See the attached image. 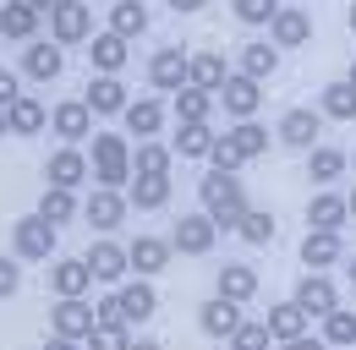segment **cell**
I'll return each mask as SVG.
<instances>
[{
    "label": "cell",
    "mask_w": 356,
    "mask_h": 350,
    "mask_svg": "<svg viewBox=\"0 0 356 350\" xmlns=\"http://www.w3.org/2000/svg\"><path fill=\"white\" fill-rule=\"evenodd\" d=\"M318 126H323V115H318V110H307V104H296V110H285V115H280L274 137H280L285 148L307 153V148H318Z\"/></svg>",
    "instance_id": "8fae6325"
},
{
    "label": "cell",
    "mask_w": 356,
    "mask_h": 350,
    "mask_svg": "<svg viewBox=\"0 0 356 350\" xmlns=\"http://www.w3.org/2000/svg\"><path fill=\"white\" fill-rule=\"evenodd\" d=\"M127 258H132L137 279H154L159 268H170V258H176V247H170L165 235H137L132 247H127Z\"/></svg>",
    "instance_id": "ffe728a7"
},
{
    "label": "cell",
    "mask_w": 356,
    "mask_h": 350,
    "mask_svg": "<svg viewBox=\"0 0 356 350\" xmlns=\"http://www.w3.org/2000/svg\"><path fill=\"white\" fill-rule=\"evenodd\" d=\"M197 328L209 334V340H230L236 328H241V306L225 301V296H214V301L197 306Z\"/></svg>",
    "instance_id": "603a6c76"
},
{
    "label": "cell",
    "mask_w": 356,
    "mask_h": 350,
    "mask_svg": "<svg viewBox=\"0 0 356 350\" xmlns=\"http://www.w3.org/2000/svg\"><path fill=\"white\" fill-rule=\"evenodd\" d=\"M274 72H280V44H268V39L241 44V77H252V83H268Z\"/></svg>",
    "instance_id": "83f0119b"
},
{
    "label": "cell",
    "mask_w": 356,
    "mask_h": 350,
    "mask_svg": "<svg viewBox=\"0 0 356 350\" xmlns=\"http://www.w3.org/2000/svg\"><path fill=\"white\" fill-rule=\"evenodd\" d=\"M268 345H274L268 323H247V317H241V328L230 334V350H268Z\"/></svg>",
    "instance_id": "bcb514c9"
},
{
    "label": "cell",
    "mask_w": 356,
    "mask_h": 350,
    "mask_svg": "<svg viewBox=\"0 0 356 350\" xmlns=\"http://www.w3.org/2000/svg\"><path fill=\"white\" fill-rule=\"evenodd\" d=\"M121 121H127V131H137V142H148V137H159V126H165V104L148 93V99H132L127 110H121Z\"/></svg>",
    "instance_id": "d4e9b609"
},
{
    "label": "cell",
    "mask_w": 356,
    "mask_h": 350,
    "mask_svg": "<svg viewBox=\"0 0 356 350\" xmlns=\"http://www.w3.org/2000/svg\"><path fill=\"white\" fill-rule=\"evenodd\" d=\"M115 296H121V323H148V317L159 312V296H154V285H148V279L121 285Z\"/></svg>",
    "instance_id": "4316f807"
},
{
    "label": "cell",
    "mask_w": 356,
    "mask_h": 350,
    "mask_svg": "<svg viewBox=\"0 0 356 350\" xmlns=\"http://www.w3.org/2000/svg\"><path fill=\"white\" fill-rule=\"evenodd\" d=\"M165 6H170V11H176V17H192V11H203V6H209V0H165Z\"/></svg>",
    "instance_id": "f907efd6"
},
{
    "label": "cell",
    "mask_w": 356,
    "mask_h": 350,
    "mask_svg": "<svg viewBox=\"0 0 356 350\" xmlns=\"http://www.w3.org/2000/svg\"><path fill=\"white\" fill-rule=\"evenodd\" d=\"M17 99H22V88H17V72H6V66H0V110H11Z\"/></svg>",
    "instance_id": "c3c4849f"
},
{
    "label": "cell",
    "mask_w": 356,
    "mask_h": 350,
    "mask_svg": "<svg viewBox=\"0 0 356 350\" xmlns=\"http://www.w3.org/2000/svg\"><path fill=\"white\" fill-rule=\"evenodd\" d=\"M22 290V258H0V301Z\"/></svg>",
    "instance_id": "7dc6e473"
},
{
    "label": "cell",
    "mask_w": 356,
    "mask_h": 350,
    "mask_svg": "<svg viewBox=\"0 0 356 350\" xmlns=\"http://www.w3.org/2000/svg\"><path fill=\"white\" fill-rule=\"evenodd\" d=\"M127 203H132V208H143V214L165 208V203H170V175H132Z\"/></svg>",
    "instance_id": "f546056e"
},
{
    "label": "cell",
    "mask_w": 356,
    "mask_h": 350,
    "mask_svg": "<svg viewBox=\"0 0 356 350\" xmlns=\"http://www.w3.org/2000/svg\"><path fill=\"white\" fill-rule=\"evenodd\" d=\"M148 22H154V17H148V6H143V0H115V6H110V33H121L127 44L143 39V33H148Z\"/></svg>",
    "instance_id": "4dcf8cb0"
},
{
    "label": "cell",
    "mask_w": 356,
    "mask_h": 350,
    "mask_svg": "<svg viewBox=\"0 0 356 350\" xmlns=\"http://www.w3.org/2000/svg\"><path fill=\"white\" fill-rule=\"evenodd\" d=\"M66 72V49L55 39H33V44H22V77H33V83H55Z\"/></svg>",
    "instance_id": "4fadbf2b"
},
{
    "label": "cell",
    "mask_w": 356,
    "mask_h": 350,
    "mask_svg": "<svg viewBox=\"0 0 356 350\" xmlns=\"http://www.w3.org/2000/svg\"><path fill=\"white\" fill-rule=\"evenodd\" d=\"M302 262H307L312 274H329L334 262H346V241H340V230H307V241H302Z\"/></svg>",
    "instance_id": "ac0fdd59"
},
{
    "label": "cell",
    "mask_w": 356,
    "mask_h": 350,
    "mask_svg": "<svg viewBox=\"0 0 356 350\" xmlns=\"http://www.w3.org/2000/svg\"><path fill=\"white\" fill-rule=\"evenodd\" d=\"M93 323H99V312L88 306V296H60L49 306V334H60V340H88Z\"/></svg>",
    "instance_id": "8992f818"
},
{
    "label": "cell",
    "mask_w": 356,
    "mask_h": 350,
    "mask_svg": "<svg viewBox=\"0 0 356 350\" xmlns=\"http://www.w3.org/2000/svg\"><path fill=\"white\" fill-rule=\"evenodd\" d=\"M88 60H93V72H99V77H121V66L132 60V49H127L121 33H110V28H104V33H93V39H88Z\"/></svg>",
    "instance_id": "d6986e66"
},
{
    "label": "cell",
    "mask_w": 356,
    "mask_h": 350,
    "mask_svg": "<svg viewBox=\"0 0 356 350\" xmlns=\"http://www.w3.org/2000/svg\"><path fill=\"white\" fill-rule=\"evenodd\" d=\"M6 131H11V121H6V110H0V137H6Z\"/></svg>",
    "instance_id": "6f0895ef"
},
{
    "label": "cell",
    "mask_w": 356,
    "mask_h": 350,
    "mask_svg": "<svg viewBox=\"0 0 356 350\" xmlns=\"http://www.w3.org/2000/svg\"><path fill=\"white\" fill-rule=\"evenodd\" d=\"M88 350H132V323H121V317H110V323H93Z\"/></svg>",
    "instance_id": "b9f144b4"
},
{
    "label": "cell",
    "mask_w": 356,
    "mask_h": 350,
    "mask_svg": "<svg viewBox=\"0 0 356 350\" xmlns=\"http://www.w3.org/2000/svg\"><path fill=\"white\" fill-rule=\"evenodd\" d=\"M346 83H351V88H356V60H351V72H346Z\"/></svg>",
    "instance_id": "680465c9"
},
{
    "label": "cell",
    "mask_w": 356,
    "mask_h": 350,
    "mask_svg": "<svg viewBox=\"0 0 356 350\" xmlns=\"http://www.w3.org/2000/svg\"><path fill=\"white\" fill-rule=\"evenodd\" d=\"M346 224H351V208L340 192H318L307 203V230H346Z\"/></svg>",
    "instance_id": "484cf974"
},
{
    "label": "cell",
    "mask_w": 356,
    "mask_h": 350,
    "mask_svg": "<svg viewBox=\"0 0 356 350\" xmlns=\"http://www.w3.org/2000/svg\"><path fill=\"white\" fill-rule=\"evenodd\" d=\"M55 247H60V224H49L44 214H28L11 224V252L22 262H55Z\"/></svg>",
    "instance_id": "3957f363"
},
{
    "label": "cell",
    "mask_w": 356,
    "mask_h": 350,
    "mask_svg": "<svg viewBox=\"0 0 356 350\" xmlns=\"http://www.w3.org/2000/svg\"><path fill=\"white\" fill-rule=\"evenodd\" d=\"M214 137L220 131L209 126V121H181V131H176V159H209V148H214Z\"/></svg>",
    "instance_id": "d6a6232c"
},
{
    "label": "cell",
    "mask_w": 356,
    "mask_h": 350,
    "mask_svg": "<svg viewBox=\"0 0 356 350\" xmlns=\"http://www.w3.org/2000/svg\"><path fill=\"white\" fill-rule=\"evenodd\" d=\"M209 165L225 170V175H236L241 165H247V153L236 148V137H230V131H220V137H214V148H209Z\"/></svg>",
    "instance_id": "ee69618b"
},
{
    "label": "cell",
    "mask_w": 356,
    "mask_h": 350,
    "mask_svg": "<svg viewBox=\"0 0 356 350\" xmlns=\"http://www.w3.org/2000/svg\"><path fill=\"white\" fill-rule=\"evenodd\" d=\"M268 334H274V340H280V345H285V340H302V334H307V312H302V306L296 301H280V306H268Z\"/></svg>",
    "instance_id": "836d02e7"
},
{
    "label": "cell",
    "mask_w": 356,
    "mask_h": 350,
    "mask_svg": "<svg viewBox=\"0 0 356 350\" xmlns=\"http://www.w3.org/2000/svg\"><path fill=\"white\" fill-rule=\"evenodd\" d=\"M132 350H165L159 340H132Z\"/></svg>",
    "instance_id": "db71d44e"
},
{
    "label": "cell",
    "mask_w": 356,
    "mask_h": 350,
    "mask_svg": "<svg viewBox=\"0 0 356 350\" xmlns=\"http://www.w3.org/2000/svg\"><path fill=\"white\" fill-rule=\"evenodd\" d=\"M93 186H132V142L121 131H93Z\"/></svg>",
    "instance_id": "7a4b0ae2"
},
{
    "label": "cell",
    "mask_w": 356,
    "mask_h": 350,
    "mask_svg": "<svg viewBox=\"0 0 356 350\" xmlns=\"http://www.w3.org/2000/svg\"><path fill=\"white\" fill-rule=\"evenodd\" d=\"M225 83H230L225 55H220V49H197V55H192V88H203V93H214V99H220Z\"/></svg>",
    "instance_id": "f1b7e54d"
},
{
    "label": "cell",
    "mask_w": 356,
    "mask_h": 350,
    "mask_svg": "<svg viewBox=\"0 0 356 350\" xmlns=\"http://www.w3.org/2000/svg\"><path fill=\"white\" fill-rule=\"evenodd\" d=\"M44 350H83V340H60V334H49Z\"/></svg>",
    "instance_id": "816d5d0a"
},
{
    "label": "cell",
    "mask_w": 356,
    "mask_h": 350,
    "mask_svg": "<svg viewBox=\"0 0 356 350\" xmlns=\"http://www.w3.org/2000/svg\"><path fill=\"white\" fill-rule=\"evenodd\" d=\"M346 274H351V285H356V252H351V258H346Z\"/></svg>",
    "instance_id": "11a10c76"
},
{
    "label": "cell",
    "mask_w": 356,
    "mask_h": 350,
    "mask_svg": "<svg viewBox=\"0 0 356 350\" xmlns=\"http://www.w3.org/2000/svg\"><path fill=\"white\" fill-rule=\"evenodd\" d=\"M39 22H44V11H33L28 0H0V39L33 44L39 39Z\"/></svg>",
    "instance_id": "5bb4252c"
},
{
    "label": "cell",
    "mask_w": 356,
    "mask_h": 350,
    "mask_svg": "<svg viewBox=\"0 0 356 350\" xmlns=\"http://www.w3.org/2000/svg\"><path fill=\"white\" fill-rule=\"evenodd\" d=\"M329 350H356V306H334L323 317V334H318Z\"/></svg>",
    "instance_id": "d590c367"
},
{
    "label": "cell",
    "mask_w": 356,
    "mask_h": 350,
    "mask_svg": "<svg viewBox=\"0 0 356 350\" xmlns=\"http://www.w3.org/2000/svg\"><path fill=\"white\" fill-rule=\"evenodd\" d=\"M197 203H203V214L214 219L220 230H236L241 214L252 208L247 203V186H241V175H225V170H209L197 181Z\"/></svg>",
    "instance_id": "6da1fadb"
},
{
    "label": "cell",
    "mask_w": 356,
    "mask_h": 350,
    "mask_svg": "<svg viewBox=\"0 0 356 350\" xmlns=\"http://www.w3.org/2000/svg\"><path fill=\"white\" fill-rule=\"evenodd\" d=\"M127 214H132V203H127V192H115V186H93V197L83 203V219H88L99 235H110Z\"/></svg>",
    "instance_id": "30bf717a"
},
{
    "label": "cell",
    "mask_w": 356,
    "mask_h": 350,
    "mask_svg": "<svg viewBox=\"0 0 356 350\" xmlns=\"http://www.w3.org/2000/svg\"><path fill=\"white\" fill-rule=\"evenodd\" d=\"M280 350H329V345H323L318 334H302V340H285V345H280Z\"/></svg>",
    "instance_id": "681fc988"
},
{
    "label": "cell",
    "mask_w": 356,
    "mask_h": 350,
    "mask_svg": "<svg viewBox=\"0 0 356 350\" xmlns=\"http://www.w3.org/2000/svg\"><path fill=\"white\" fill-rule=\"evenodd\" d=\"M346 208H351V219H356V192H351V197H346Z\"/></svg>",
    "instance_id": "91938a15"
},
{
    "label": "cell",
    "mask_w": 356,
    "mask_h": 350,
    "mask_svg": "<svg viewBox=\"0 0 356 350\" xmlns=\"http://www.w3.org/2000/svg\"><path fill=\"white\" fill-rule=\"evenodd\" d=\"M49 39H55V44H88L93 39L88 0H60V6L49 11Z\"/></svg>",
    "instance_id": "ba28073f"
},
{
    "label": "cell",
    "mask_w": 356,
    "mask_h": 350,
    "mask_svg": "<svg viewBox=\"0 0 356 350\" xmlns=\"http://www.w3.org/2000/svg\"><path fill=\"white\" fill-rule=\"evenodd\" d=\"M93 121H99V115H93L83 99H60V104H49V131H55L60 142H72V148H77V142H88L93 131H99Z\"/></svg>",
    "instance_id": "52a82bcc"
},
{
    "label": "cell",
    "mask_w": 356,
    "mask_h": 350,
    "mask_svg": "<svg viewBox=\"0 0 356 350\" xmlns=\"http://www.w3.org/2000/svg\"><path fill=\"white\" fill-rule=\"evenodd\" d=\"M307 175L318 186H334L346 175V148H307Z\"/></svg>",
    "instance_id": "74e56055"
},
{
    "label": "cell",
    "mask_w": 356,
    "mask_h": 350,
    "mask_svg": "<svg viewBox=\"0 0 356 350\" xmlns=\"http://www.w3.org/2000/svg\"><path fill=\"white\" fill-rule=\"evenodd\" d=\"M88 285H93L88 258H55L49 262V290L55 296H88Z\"/></svg>",
    "instance_id": "44dd1931"
},
{
    "label": "cell",
    "mask_w": 356,
    "mask_h": 350,
    "mask_svg": "<svg viewBox=\"0 0 356 350\" xmlns=\"http://www.w3.org/2000/svg\"><path fill=\"white\" fill-rule=\"evenodd\" d=\"M291 301L302 306V312H307V317H329V312H334V306H340V290H334V279H329V274H302V285H296V296H291Z\"/></svg>",
    "instance_id": "7c38bea8"
},
{
    "label": "cell",
    "mask_w": 356,
    "mask_h": 350,
    "mask_svg": "<svg viewBox=\"0 0 356 350\" xmlns=\"http://www.w3.org/2000/svg\"><path fill=\"white\" fill-rule=\"evenodd\" d=\"M83 104H88L93 115H121V110L132 104V93H127L121 77H93L88 93H83Z\"/></svg>",
    "instance_id": "cb8c5ba5"
},
{
    "label": "cell",
    "mask_w": 356,
    "mask_h": 350,
    "mask_svg": "<svg viewBox=\"0 0 356 350\" xmlns=\"http://www.w3.org/2000/svg\"><path fill=\"white\" fill-rule=\"evenodd\" d=\"M236 235H241L247 247H268V241L280 235V224H274V214H268V208H247V214H241V224H236Z\"/></svg>",
    "instance_id": "60d3db41"
},
{
    "label": "cell",
    "mask_w": 356,
    "mask_h": 350,
    "mask_svg": "<svg viewBox=\"0 0 356 350\" xmlns=\"http://www.w3.org/2000/svg\"><path fill=\"white\" fill-rule=\"evenodd\" d=\"M170 165H176V148H165L154 137L132 148V175H170Z\"/></svg>",
    "instance_id": "8d00e7d4"
},
{
    "label": "cell",
    "mask_w": 356,
    "mask_h": 350,
    "mask_svg": "<svg viewBox=\"0 0 356 350\" xmlns=\"http://www.w3.org/2000/svg\"><path fill=\"white\" fill-rule=\"evenodd\" d=\"M186 83H192V55H186L181 44H159V49L148 55V88H159V93H181Z\"/></svg>",
    "instance_id": "277c9868"
},
{
    "label": "cell",
    "mask_w": 356,
    "mask_h": 350,
    "mask_svg": "<svg viewBox=\"0 0 356 350\" xmlns=\"http://www.w3.org/2000/svg\"><path fill=\"white\" fill-rule=\"evenodd\" d=\"M88 175H93L88 153H83V148H72V142H66V148H55V153L44 159V186H66V192H77Z\"/></svg>",
    "instance_id": "9c48e42d"
},
{
    "label": "cell",
    "mask_w": 356,
    "mask_h": 350,
    "mask_svg": "<svg viewBox=\"0 0 356 350\" xmlns=\"http://www.w3.org/2000/svg\"><path fill=\"white\" fill-rule=\"evenodd\" d=\"M230 11H236V22H247V28H268V22L280 17V0H230Z\"/></svg>",
    "instance_id": "7bdbcfd3"
},
{
    "label": "cell",
    "mask_w": 356,
    "mask_h": 350,
    "mask_svg": "<svg viewBox=\"0 0 356 350\" xmlns=\"http://www.w3.org/2000/svg\"><path fill=\"white\" fill-rule=\"evenodd\" d=\"M170 104H176V121H209L220 99H214V93H203V88H192V83H186L181 93H170Z\"/></svg>",
    "instance_id": "f35d334b"
},
{
    "label": "cell",
    "mask_w": 356,
    "mask_h": 350,
    "mask_svg": "<svg viewBox=\"0 0 356 350\" xmlns=\"http://www.w3.org/2000/svg\"><path fill=\"white\" fill-rule=\"evenodd\" d=\"M318 115L323 121H356V88L340 77V83H329L318 93Z\"/></svg>",
    "instance_id": "e575fe53"
},
{
    "label": "cell",
    "mask_w": 356,
    "mask_h": 350,
    "mask_svg": "<svg viewBox=\"0 0 356 350\" xmlns=\"http://www.w3.org/2000/svg\"><path fill=\"white\" fill-rule=\"evenodd\" d=\"M39 214L49 224H66V219L83 214V203H77V192H66V186H44V197H39Z\"/></svg>",
    "instance_id": "ab89813d"
},
{
    "label": "cell",
    "mask_w": 356,
    "mask_h": 350,
    "mask_svg": "<svg viewBox=\"0 0 356 350\" xmlns=\"http://www.w3.org/2000/svg\"><path fill=\"white\" fill-rule=\"evenodd\" d=\"M88 268H93V279H104V285H115V279H127V268H132V258H127V247L121 241H93L88 252Z\"/></svg>",
    "instance_id": "7402d4cb"
},
{
    "label": "cell",
    "mask_w": 356,
    "mask_h": 350,
    "mask_svg": "<svg viewBox=\"0 0 356 350\" xmlns=\"http://www.w3.org/2000/svg\"><path fill=\"white\" fill-rule=\"evenodd\" d=\"M230 137H236V148H241L247 159L268 153V126H258V121H236V126H230Z\"/></svg>",
    "instance_id": "f6af8a7d"
},
{
    "label": "cell",
    "mask_w": 356,
    "mask_h": 350,
    "mask_svg": "<svg viewBox=\"0 0 356 350\" xmlns=\"http://www.w3.org/2000/svg\"><path fill=\"white\" fill-rule=\"evenodd\" d=\"M6 121H11V137H39V131L49 126V110L33 99V93H22V99L6 110Z\"/></svg>",
    "instance_id": "1f68e13d"
},
{
    "label": "cell",
    "mask_w": 356,
    "mask_h": 350,
    "mask_svg": "<svg viewBox=\"0 0 356 350\" xmlns=\"http://www.w3.org/2000/svg\"><path fill=\"white\" fill-rule=\"evenodd\" d=\"M214 241H220V224L203 214V208H197V214H181L176 230H170V247H176L181 258H209Z\"/></svg>",
    "instance_id": "5b68a950"
},
{
    "label": "cell",
    "mask_w": 356,
    "mask_h": 350,
    "mask_svg": "<svg viewBox=\"0 0 356 350\" xmlns=\"http://www.w3.org/2000/svg\"><path fill=\"white\" fill-rule=\"evenodd\" d=\"M214 296L247 306L252 296H258V268H252V262H220V274H214Z\"/></svg>",
    "instance_id": "9a60e30c"
},
{
    "label": "cell",
    "mask_w": 356,
    "mask_h": 350,
    "mask_svg": "<svg viewBox=\"0 0 356 350\" xmlns=\"http://www.w3.org/2000/svg\"><path fill=\"white\" fill-rule=\"evenodd\" d=\"M268 44H280V49H302L312 44V17L302 6H280V17L268 22Z\"/></svg>",
    "instance_id": "e0dca14e"
},
{
    "label": "cell",
    "mask_w": 356,
    "mask_h": 350,
    "mask_svg": "<svg viewBox=\"0 0 356 350\" xmlns=\"http://www.w3.org/2000/svg\"><path fill=\"white\" fill-rule=\"evenodd\" d=\"M346 22H351V33H356V0H351V11H346Z\"/></svg>",
    "instance_id": "9f6ffc18"
},
{
    "label": "cell",
    "mask_w": 356,
    "mask_h": 350,
    "mask_svg": "<svg viewBox=\"0 0 356 350\" xmlns=\"http://www.w3.org/2000/svg\"><path fill=\"white\" fill-rule=\"evenodd\" d=\"M220 104H225V115H236V121H252V115H258V104H264V83H252V77L230 72V83L220 88Z\"/></svg>",
    "instance_id": "2e32d148"
},
{
    "label": "cell",
    "mask_w": 356,
    "mask_h": 350,
    "mask_svg": "<svg viewBox=\"0 0 356 350\" xmlns=\"http://www.w3.org/2000/svg\"><path fill=\"white\" fill-rule=\"evenodd\" d=\"M28 6H33V11H44V17H49V11L60 6V0H28Z\"/></svg>",
    "instance_id": "f5cc1de1"
}]
</instances>
